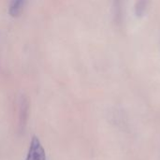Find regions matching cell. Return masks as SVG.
<instances>
[{
  "label": "cell",
  "instance_id": "cell-3",
  "mask_svg": "<svg viewBox=\"0 0 160 160\" xmlns=\"http://www.w3.org/2000/svg\"><path fill=\"white\" fill-rule=\"evenodd\" d=\"M27 0H11L8 8V13L11 17H18L23 10Z\"/></svg>",
  "mask_w": 160,
  "mask_h": 160
},
{
  "label": "cell",
  "instance_id": "cell-1",
  "mask_svg": "<svg viewBox=\"0 0 160 160\" xmlns=\"http://www.w3.org/2000/svg\"><path fill=\"white\" fill-rule=\"evenodd\" d=\"M25 160H46L45 150L37 137H33L29 144Z\"/></svg>",
  "mask_w": 160,
  "mask_h": 160
},
{
  "label": "cell",
  "instance_id": "cell-2",
  "mask_svg": "<svg viewBox=\"0 0 160 160\" xmlns=\"http://www.w3.org/2000/svg\"><path fill=\"white\" fill-rule=\"evenodd\" d=\"M29 116V100L24 95L21 96L19 100V127L23 130Z\"/></svg>",
  "mask_w": 160,
  "mask_h": 160
}]
</instances>
